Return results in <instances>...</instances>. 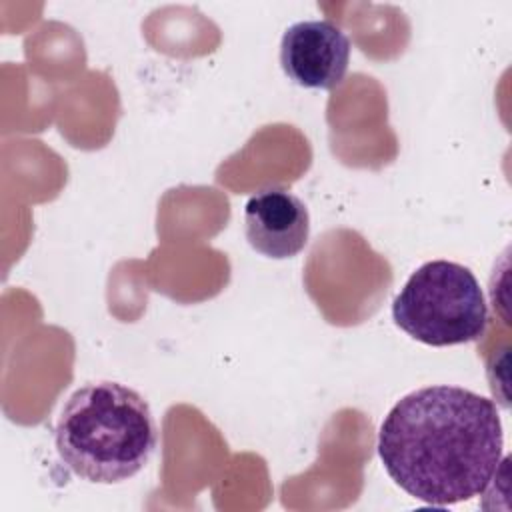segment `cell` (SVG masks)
Wrapping results in <instances>:
<instances>
[{
    "label": "cell",
    "mask_w": 512,
    "mask_h": 512,
    "mask_svg": "<svg viewBox=\"0 0 512 512\" xmlns=\"http://www.w3.org/2000/svg\"><path fill=\"white\" fill-rule=\"evenodd\" d=\"M350 50V38L332 20H302L284 30L280 64L302 88L334 90L348 72Z\"/></svg>",
    "instance_id": "277c9868"
},
{
    "label": "cell",
    "mask_w": 512,
    "mask_h": 512,
    "mask_svg": "<svg viewBox=\"0 0 512 512\" xmlns=\"http://www.w3.org/2000/svg\"><path fill=\"white\" fill-rule=\"evenodd\" d=\"M244 234L258 254L274 260L292 258L308 244V208L284 188H264L244 206Z\"/></svg>",
    "instance_id": "5b68a950"
},
{
    "label": "cell",
    "mask_w": 512,
    "mask_h": 512,
    "mask_svg": "<svg viewBox=\"0 0 512 512\" xmlns=\"http://www.w3.org/2000/svg\"><path fill=\"white\" fill-rule=\"evenodd\" d=\"M504 448L496 404L460 386H426L400 398L380 424L378 456L388 476L430 506L482 494Z\"/></svg>",
    "instance_id": "6da1fadb"
},
{
    "label": "cell",
    "mask_w": 512,
    "mask_h": 512,
    "mask_svg": "<svg viewBox=\"0 0 512 512\" xmlns=\"http://www.w3.org/2000/svg\"><path fill=\"white\" fill-rule=\"evenodd\" d=\"M58 456L78 478L116 484L138 474L158 444L148 402L120 382H90L70 394L56 422Z\"/></svg>",
    "instance_id": "7a4b0ae2"
},
{
    "label": "cell",
    "mask_w": 512,
    "mask_h": 512,
    "mask_svg": "<svg viewBox=\"0 0 512 512\" xmlns=\"http://www.w3.org/2000/svg\"><path fill=\"white\" fill-rule=\"evenodd\" d=\"M400 330L426 346H456L486 332L488 306L470 268L432 260L416 268L392 302Z\"/></svg>",
    "instance_id": "3957f363"
}]
</instances>
